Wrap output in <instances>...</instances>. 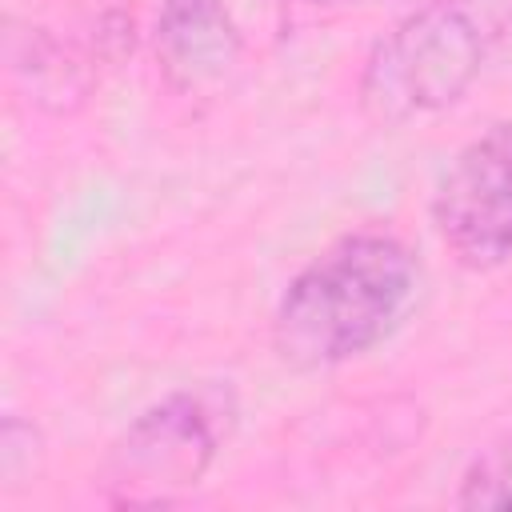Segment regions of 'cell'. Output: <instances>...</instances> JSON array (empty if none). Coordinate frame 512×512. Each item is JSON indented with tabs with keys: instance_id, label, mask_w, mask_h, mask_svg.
Wrapping results in <instances>:
<instances>
[{
	"instance_id": "1",
	"label": "cell",
	"mask_w": 512,
	"mask_h": 512,
	"mask_svg": "<svg viewBox=\"0 0 512 512\" xmlns=\"http://www.w3.org/2000/svg\"><path fill=\"white\" fill-rule=\"evenodd\" d=\"M424 268L380 228H356L320 248L280 292L272 352L296 372H324L380 348L416 308Z\"/></svg>"
},
{
	"instance_id": "2",
	"label": "cell",
	"mask_w": 512,
	"mask_h": 512,
	"mask_svg": "<svg viewBox=\"0 0 512 512\" xmlns=\"http://www.w3.org/2000/svg\"><path fill=\"white\" fill-rule=\"evenodd\" d=\"M512 0H420L364 56L356 104L368 124L400 128L464 100L492 60Z\"/></svg>"
},
{
	"instance_id": "3",
	"label": "cell",
	"mask_w": 512,
	"mask_h": 512,
	"mask_svg": "<svg viewBox=\"0 0 512 512\" xmlns=\"http://www.w3.org/2000/svg\"><path fill=\"white\" fill-rule=\"evenodd\" d=\"M232 416V396L208 388H180L148 404L112 440L96 472L100 496L116 508L176 504L212 472Z\"/></svg>"
},
{
	"instance_id": "4",
	"label": "cell",
	"mask_w": 512,
	"mask_h": 512,
	"mask_svg": "<svg viewBox=\"0 0 512 512\" xmlns=\"http://www.w3.org/2000/svg\"><path fill=\"white\" fill-rule=\"evenodd\" d=\"M432 228L472 272L512 260V120L492 124L444 168L432 192Z\"/></svg>"
},
{
	"instance_id": "5",
	"label": "cell",
	"mask_w": 512,
	"mask_h": 512,
	"mask_svg": "<svg viewBox=\"0 0 512 512\" xmlns=\"http://www.w3.org/2000/svg\"><path fill=\"white\" fill-rule=\"evenodd\" d=\"M244 36L224 0H164L156 12V60L176 92L216 88L240 64Z\"/></svg>"
},
{
	"instance_id": "6",
	"label": "cell",
	"mask_w": 512,
	"mask_h": 512,
	"mask_svg": "<svg viewBox=\"0 0 512 512\" xmlns=\"http://www.w3.org/2000/svg\"><path fill=\"white\" fill-rule=\"evenodd\" d=\"M12 72L24 76L28 92L52 112L76 108L92 88V64L80 52L52 40L48 32L24 36V48L12 40Z\"/></svg>"
},
{
	"instance_id": "7",
	"label": "cell",
	"mask_w": 512,
	"mask_h": 512,
	"mask_svg": "<svg viewBox=\"0 0 512 512\" xmlns=\"http://www.w3.org/2000/svg\"><path fill=\"white\" fill-rule=\"evenodd\" d=\"M452 504H460V508H512V428L492 436L464 464Z\"/></svg>"
},
{
	"instance_id": "8",
	"label": "cell",
	"mask_w": 512,
	"mask_h": 512,
	"mask_svg": "<svg viewBox=\"0 0 512 512\" xmlns=\"http://www.w3.org/2000/svg\"><path fill=\"white\" fill-rule=\"evenodd\" d=\"M316 8H360V4H388V0H308Z\"/></svg>"
}]
</instances>
